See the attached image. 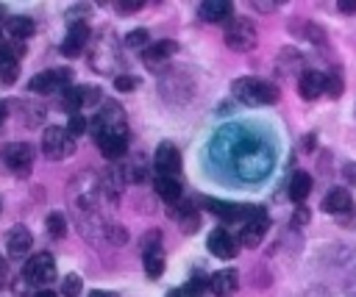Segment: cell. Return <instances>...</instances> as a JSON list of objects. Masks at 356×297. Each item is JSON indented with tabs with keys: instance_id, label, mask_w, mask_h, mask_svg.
I'll return each mask as SVG.
<instances>
[{
	"instance_id": "obj_5",
	"label": "cell",
	"mask_w": 356,
	"mask_h": 297,
	"mask_svg": "<svg viewBox=\"0 0 356 297\" xmlns=\"http://www.w3.org/2000/svg\"><path fill=\"white\" fill-rule=\"evenodd\" d=\"M70 80H72V69L70 67H58V69H47V72H36L31 80H28V89L36 92V94H50L56 89H70Z\"/></svg>"
},
{
	"instance_id": "obj_17",
	"label": "cell",
	"mask_w": 356,
	"mask_h": 297,
	"mask_svg": "<svg viewBox=\"0 0 356 297\" xmlns=\"http://www.w3.org/2000/svg\"><path fill=\"white\" fill-rule=\"evenodd\" d=\"M31 244H33V236H31V230H28L25 225H14V228L8 230V236H6V247H8V255H11V258L28 255Z\"/></svg>"
},
{
	"instance_id": "obj_36",
	"label": "cell",
	"mask_w": 356,
	"mask_h": 297,
	"mask_svg": "<svg viewBox=\"0 0 356 297\" xmlns=\"http://www.w3.org/2000/svg\"><path fill=\"white\" fill-rule=\"evenodd\" d=\"M337 8H339L342 14H356V0H339Z\"/></svg>"
},
{
	"instance_id": "obj_32",
	"label": "cell",
	"mask_w": 356,
	"mask_h": 297,
	"mask_svg": "<svg viewBox=\"0 0 356 297\" xmlns=\"http://www.w3.org/2000/svg\"><path fill=\"white\" fill-rule=\"evenodd\" d=\"M67 130H70L72 136H78V133H83V130H86V119H83L81 114H75V117H70V125H67Z\"/></svg>"
},
{
	"instance_id": "obj_23",
	"label": "cell",
	"mask_w": 356,
	"mask_h": 297,
	"mask_svg": "<svg viewBox=\"0 0 356 297\" xmlns=\"http://www.w3.org/2000/svg\"><path fill=\"white\" fill-rule=\"evenodd\" d=\"M142 261H145V275L147 278H159L164 272V250L161 247H150V250H142Z\"/></svg>"
},
{
	"instance_id": "obj_21",
	"label": "cell",
	"mask_w": 356,
	"mask_h": 297,
	"mask_svg": "<svg viewBox=\"0 0 356 297\" xmlns=\"http://www.w3.org/2000/svg\"><path fill=\"white\" fill-rule=\"evenodd\" d=\"M153 189H156V194L164 200V203H178L181 200V183H178V178H164V175H159L156 180H153Z\"/></svg>"
},
{
	"instance_id": "obj_12",
	"label": "cell",
	"mask_w": 356,
	"mask_h": 297,
	"mask_svg": "<svg viewBox=\"0 0 356 297\" xmlns=\"http://www.w3.org/2000/svg\"><path fill=\"white\" fill-rule=\"evenodd\" d=\"M267 228H270V217L264 214V208H259V214H253V217L242 225V230H239V244H245V247H259L261 239L267 236Z\"/></svg>"
},
{
	"instance_id": "obj_4",
	"label": "cell",
	"mask_w": 356,
	"mask_h": 297,
	"mask_svg": "<svg viewBox=\"0 0 356 297\" xmlns=\"http://www.w3.org/2000/svg\"><path fill=\"white\" fill-rule=\"evenodd\" d=\"M259 42V33L253 28L250 19H231L228 28H225V44L234 50V53H248L253 50Z\"/></svg>"
},
{
	"instance_id": "obj_34",
	"label": "cell",
	"mask_w": 356,
	"mask_h": 297,
	"mask_svg": "<svg viewBox=\"0 0 356 297\" xmlns=\"http://www.w3.org/2000/svg\"><path fill=\"white\" fill-rule=\"evenodd\" d=\"M306 222H309V208H306V205H298V208H295V217H292V225L300 228V225H306Z\"/></svg>"
},
{
	"instance_id": "obj_40",
	"label": "cell",
	"mask_w": 356,
	"mask_h": 297,
	"mask_svg": "<svg viewBox=\"0 0 356 297\" xmlns=\"http://www.w3.org/2000/svg\"><path fill=\"white\" fill-rule=\"evenodd\" d=\"M6 117H8V105H6V103H0V125L6 122Z\"/></svg>"
},
{
	"instance_id": "obj_8",
	"label": "cell",
	"mask_w": 356,
	"mask_h": 297,
	"mask_svg": "<svg viewBox=\"0 0 356 297\" xmlns=\"http://www.w3.org/2000/svg\"><path fill=\"white\" fill-rule=\"evenodd\" d=\"M203 205H206V211H211V214H217L220 219H225V222H236V219H250L253 214H259V208L256 205H242V203H225V200H211V197H206L203 200Z\"/></svg>"
},
{
	"instance_id": "obj_28",
	"label": "cell",
	"mask_w": 356,
	"mask_h": 297,
	"mask_svg": "<svg viewBox=\"0 0 356 297\" xmlns=\"http://www.w3.org/2000/svg\"><path fill=\"white\" fill-rule=\"evenodd\" d=\"M61 294L64 297H78L81 294V278L75 272H70L64 280H61Z\"/></svg>"
},
{
	"instance_id": "obj_16",
	"label": "cell",
	"mask_w": 356,
	"mask_h": 297,
	"mask_svg": "<svg viewBox=\"0 0 356 297\" xmlns=\"http://www.w3.org/2000/svg\"><path fill=\"white\" fill-rule=\"evenodd\" d=\"M209 289H211V294H217V297H231V294L239 289V272L231 269V266L214 272V275L209 278Z\"/></svg>"
},
{
	"instance_id": "obj_27",
	"label": "cell",
	"mask_w": 356,
	"mask_h": 297,
	"mask_svg": "<svg viewBox=\"0 0 356 297\" xmlns=\"http://www.w3.org/2000/svg\"><path fill=\"white\" fill-rule=\"evenodd\" d=\"M44 225H47V230H50V236H53V239H61V236L67 233V219H64V214H61V211H50Z\"/></svg>"
},
{
	"instance_id": "obj_20",
	"label": "cell",
	"mask_w": 356,
	"mask_h": 297,
	"mask_svg": "<svg viewBox=\"0 0 356 297\" xmlns=\"http://www.w3.org/2000/svg\"><path fill=\"white\" fill-rule=\"evenodd\" d=\"M175 50H178V44H175V42H170V39H161V42H156V44H147V47H145V53H142V61H145L147 67H156V64L167 61V58H170Z\"/></svg>"
},
{
	"instance_id": "obj_25",
	"label": "cell",
	"mask_w": 356,
	"mask_h": 297,
	"mask_svg": "<svg viewBox=\"0 0 356 297\" xmlns=\"http://www.w3.org/2000/svg\"><path fill=\"white\" fill-rule=\"evenodd\" d=\"M97 144H100V153H103L106 158H120V155L125 153V147H128L125 139H111V136L97 139Z\"/></svg>"
},
{
	"instance_id": "obj_33",
	"label": "cell",
	"mask_w": 356,
	"mask_h": 297,
	"mask_svg": "<svg viewBox=\"0 0 356 297\" xmlns=\"http://www.w3.org/2000/svg\"><path fill=\"white\" fill-rule=\"evenodd\" d=\"M142 8V0H120L117 3V11L120 14H134V11H139Z\"/></svg>"
},
{
	"instance_id": "obj_24",
	"label": "cell",
	"mask_w": 356,
	"mask_h": 297,
	"mask_svg": "<svg viewBox=\"0 0 356 297\" xmlns=\"http://www.w3.org/2000/svg\"><path fill=\"white\" fill-rule=\"evenodd\" d=\"M6 28H8V33H11L17 42H22V39L33 36V31H36L33 19H28V17H11V19L6 22Z\"/></svg>"
},
{
	"instance_id": "obj_31",
	"label": "cell",
	"mask_w": 356,
	"mask_h": 297,
	"mask_svg": "<svg viewBox=\"0 0 356 297\" xmlns=\"http://www.w3.org/2000/svg\"><path fill=\"white\" fill-rule=\"evenodd\" d=\"M325 92H328L331 97H339V94H342V78H339V72H331V75H328Z\"/></svg>"
},
{
	"instance_id": "obj_14",
	"label": "cell",
	"mask_w": 356,
	"mask_h": 297,
	"mask_svg": "<svg viewBox=\"0 0 356 297\" xmlns=\"http://www.w3.org/2000/svg\"><path fill=\"white\" fill-rule=\"evenodd\" d=\"M325 80H328L325 72L306 69V72H300V78H298V94H300L303 100H317V97L325 92Z\"/></svg>"
},
{
	"instance_id": "obj_3",
	"label": "cell",
	"mask_w": 356,
	"mask_h": 297,
	"mask_svg": "<svg viewBox=\"0 0 356 297\" xmlns=\"http://www.w3.org/2000/svg\"><path fill=\"white\" fill-rule=\"evenodd\" d=\"M42 153H44L50 161H61V158L72 155V153H75V139H72V133H70L67 128H61V125L44 128V133H42Z\"/></svg>"
},
{
	"instance_id": "obj_1",
	"label": "cell",
	"mask_w": 356,
	"mask_h": 297,
	"mask_svg": "<svg viewBox=\"0 0 356 297\" xmlns=\"http://www.w3.org/2000/svg\"><path fill=\"white\" fill-rule=\"evenodd\" d=\"M231 94L245 105H273L281 97L278 86L264 78H236L231 83Z\"/></svg>"
},
{
	"instance_id": "obj_13",
	"label": "cell",
	"mask_w": 356,
	"mask_h": 297,
	"mask_svg": "<svg viewBox=\"0 0 356 297\" xmlns=\"http://www.w3.org/2000/svg\"><path fill=\"white\" fill-rule=\"evenodd\" d=\"M209 253L217 255V258H234L236 250H239V239L234 233H228L225 228H214L209 233V241H206Z\"/></svg>"
},
{
	"instance_id": "obj_15",
	"label": "cell",
	"mask_w": 356,
	"mask_h": 297,
	"mask_svg": "<svg viewBox=\"0 0 356 297\" xmlns=\"http://www.w3.org/2000/svg\"><path fill=\"white\" fill-rule=\"evenodd\" d=\"M323 211H328V214H334V217L350 214V211H353V197H350V192H348L345 186L328 189L325 197H323Z\"/></svg>"
},
{
	"instance_id": "obj_35",
	"label": "cell",
	"mask_w": 356,
	"mask_h": 297,
	"mask_svg": "<svg viewBox=\"0 0 356 297\" xmlns=\"http://www.w3.org/2000/svg\"><path fill=\"white\" fill-rule=\"evenodd\" d=\"M253 8L256 11H278V3L275 0H253Z\"/></svg>"
},
{
	"instance_id": "obj_6",
	"label": "cell",
	"mask_w": 356,
	"mask_h": 297,
	"mask_svg": "<svg viewBox=\"0 0 356 297\" xmlns=\"http://www.w3.org/2000/svg\"><path fill=\"white\" fill-rule=\"evenodd\" d=\"M22 278L31 283V286H47L50 280H56V261L50 253H36L33 258L25 261V269H22Z\"/></svg>"
},
{
	"instance_id": "obj_11",
	"label": "cell",
	"mask_w": 356,
	"mask_h": 297,
	"mask_svg": "<svg viewBox=\"0 0 356 297\" xmlns=\"http://www.w3.org/2000/svg\"><path fill=\"white\" fill-rule=\"evenodd\" d=\"M153 169L164 178H175L178 169H181V153L172 142H161L156 147V155H153Z\"/></svg>"
},
{
	"instance_id": "obj_42",
	"label": "cell",
	"mask_w": 356,
	"mask_h": 297,
	"mask_svg": "<svg viewBox=\"0 0 356 297\" xmlns=\"http://www.w3.org/2000/svg\"><path fill=\"white\" fill-rule=\"evenodd\" d=\"M0 19H3V8H0Z\"/></svg>"
},
{
	"instance_id": "obj_7",
	"label": "cell",
	"mask_w": 356,
	"mask_h": 297,
	"mask_svg": "<svg viewBox=\"0 0 356 297\" xmlns=\"http://www.w3.org/2000/svg\"><path fill=\"white\" fill-rule=\"evenodd\" d=\"M0 158L6 161V167L14 175H28L31 167H33V147L28 142H11V144L3 147Z\"/></svg>"
},
{
	"instance_id": "obj_19",
	"label": "cell",
	"mask_w": 356,
	"mask_h": 297,
	"mask_svg": "<svg viewBox=\"0 0 356 297\" xmlns=\"http://www.w3.org/2000/svg\"><path fill=\"white\" fill-rule=\"evenodd\" d=\"M197 14L206 22H228L231 14H234V6L228 0H206V3L197 6Z\"/></svg>"
},
{
	"instance_id": "obj_26",
	"label": "cell",
	"mask_w": 356,
	"mask_h": 297,
	"mask_svg": "<svg viewBox=\"0 0 356 297\" xmlns=\"http://www.w3.org/2000/svg\"><path fill=\"white\" fill-rule=\"evenodd\" d=\"M289 28H292V31H300L309 42H317V44H323V42H325V31H323V28H317V25H312V22H292Z\"/></svg>"
},
{
	"instance_id": "obj_37",
	"label": "cell",
	"mask_w": 356,
	"mask_h": 297,
	"mask_svg": "<svg viewBox=\"0 0 356 297\" xmlns=\"http://www.w3.org/2000/svg\"><path fill=\"white\" fill-rule=\"evenodd\" d=\"M342 172H345V178H348L350 183H356V164H345V169H342Z\"/></svg>"
},
{
	"instance_id": "obj_22",
	"label": "cell",
	"mask_w": 356,
	"mask_h": 297,
	"mask_svg": "<svg viewBox=\"0 0 356 297\" xmlns=\"http://www.w3.org/2000/svg\"><path fill=\"white\" fill-rule=\"evenodd\" d=\"M309 192H312V175L303 172V169H298V172L289 178V197L300 205V203L309 197Z\"/></svg>"
},
{
	"instance_id": "obj_18",
	"label": "cell",
	"mask_w": 356,
	"mask_h": 297,
	"mask_svg": "<svg viewBox=\"0 0 356 297\" xmlns=\"http://www.w3.org/2000/svg\"><path fill=\"white\" fill-rule=\"evenodd\" d=\"M86 42H89V25L86 22H72V28L67 31V39L61 44V53L67 58H72L86 47Z\"/></svg>"
},
{
	"instance_id": "obj_29",
	"label": "cell",
	"mask_w": 356,
	"mask_h": 297,
	"mask_svg": "<svg viewBox=\"0 0 356 297\" xmlns=\"http://www.w3.org/2000/svg\"><path fill=\"white\" fill-rule=\"evenodd\" d=\"M139 86V78H134V75H117L114 78V89L117 92H134Z\"/></svg>"
},
{
	"instance_id": "obj_30",
	"label": "cell",
	"mask_w": 356,
	"mask_h": 297,
	"mask_svg": "<svg viewBox=\"0 0 356 297\" xmlns=\"http://www.w3.org/2000/svg\"><path fill=\"white\" fill-rule=\"evenodd\" d=\"M125 44H128V47H142V44H147V31H145V28H136V31L125 33Z\"/></svg>"
},
{
	"instance_id": "obj_9",
	"label": "cell",
	"mask_w": 356,
	"mask_h": 297,
	"mask_svg": "<svg viewBox=\"0 0 356 297\" xmlns=\"http://www.w3.org/2000/svg\"><path fill=\"white\" fill-rule=\"evenodd\" d=\"M25 53V44L22 42H6L0 44V80L8 86L17 80V69H19V56Z\"/></svg>"
},
{
	"instance_id": "obj_39",
	"label": "cell",
	"mask_w": 356,
	"mask_h": 297,
	"mask_svg": "<svg viewBox=\"0 0 356 297\" xmlns=\"http://www.w3.org/2000/svg\"><path fill=\"white\" fill-rule=\"evenodd\" d=\"M89 297H117V294H114V291H100V289H97V291H89Z\"/></svg>"
},
{
	"instance_id": "obj_38",
	"label": "cell",
	"mask_w": 356,
	"mask_h": 297,
	"mask_svg": "<svg viewBox=\"0 0 356 297\" xmlns=\"http://www.w3.org/2000/svg\"><path fill=\"white\" fill-rule=\"evenodd\" d=\"M345 291H348V294H356V269H353V275L345 280Z\"/></svg>"
},
{
	"instance_id": "obj_2",
	"label": "cell",
	"mask_w": 356,
	"mask_h": 297,
	"mask_svg": "<svg viewBox=\"0 0 356 297\" xmlns=\"http://www.w3.org/2000/svg\"><path fill=\"white\" fill-rule=\"evenodd\" d=\"M125 111L117 105V103H106L100 108V114L92 119V133L95 139H103V136H111V139H125L128 142V128H125Z\"/></svg>"
},
{
	"instance_id": "obj_41",
	"label": "cell",
	"mask_w": 356,
	"mask_h": 297,
	"mask_svg": "<svg viewBox=\"0 0 356 297\" xmlns=\"http://www.w3.org/2000/svg\"><path fill=\"white\" fill-rule=\"evenodd\" d=\"M33 297H56V294H53V291H50V289H42V291H36V294H33Z\"/></svg>"
},
{
	"instance_id": "obj_10",
	"label": "cell",
	"mask_w": 356,
	"mask_h": 297,
	"mask_svg": "<svg viewBox=\"0 0 356 297\" xmlns=\"http://www.w3.org/2000/svg\"><path fill=\"white\" fill-rule=\"evenodd\" d=\"M97 97H100V89H97V86H70V89L61 94V108L75 117L83 105H95Z\"/></svg>"
}]
</instances>
